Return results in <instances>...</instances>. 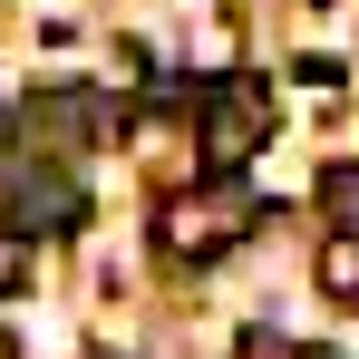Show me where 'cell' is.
I'll return each instance as SVG.
<instances>
[{
	"mask_svg": "<svg viewBox=\"0 0 359 359\" xmlns=\"http://www.w3.org/2000/svg\"><path fill=\"white\" fill-rule=\"evenodd\" d=\"M272 126H282V97L262 78H214L194 97V156H204V175H243Z\"/></svg>",
	"mask_w": 359,
	"mask_h": 359,
	"instance_id": "obj_1",
	"label": "cell"
},
{
	"mask_svg": "<svg viewBox=\"0 0 359 359\" xmlns=\"http://www.w3.org/2000/svg\"><path fill=\"white\" fill-rule=\"evenodd\" d=\"M243 224H252V194H243L233 175H214L204 194H175V204L156 214V243H165L175 262H214V252H224Z\"/></svg>",
	"mask_w": 359,
	"mask_h": 359,
	"instance_id": "obj_2",
	"label": "cell"
},
{
	"mask_svg": "<svg viewBox=\"0 0 359 359\" xmlns=\"http://www.w3.org/2000/svg\"><path fill=\"white\" fill-rule=\"evenodd\" d=\"M39 224H78V184H68V175H29V184H20V204H10V233L29 243Z\"/></svg>",
	"mask_w": 359,
	"mask_h": 359,
	"instance_id": "obj_3",
	"label": "cell"
},
{
	"mask_svg": "<svg viewBox=\"0 0 359 359\" xmlns=\"http://www.w3.org/2000/svg\"><path fill=\"white\" fill-rule=\"evenodd\" d=\"M320 214L340 243H359V165H320Z\"/></svg>",
	"mask_w": 359,
	"mask_h": 359,
	"instance_id": "obj_4",
	"label": "cell"
},
{
	"mask_svg": "<svg viewBox=\"0 0 359 359\" xmlns=\"http://www.w3.org/2000/svg\"><path fill=\"white\" fill-rule=\"evenodd\" d=\"M320 292H330V301H359V243H340V233L320 243Z\"/></svg>",
	"mask_w": 359,
	"mask_h": 359,
	"instance_id": "obj_5",
	"label": "cell"
},
{
	"mask_svg": "<svg viewBox=\"0 0 359 359\" xmlns=\"http://www.w3.org/2000/svg\"><path fill=\"white\" fill-rule=\"evenodd\" d=\"M233 359H301V350L282 340V330H243V350H233Z\"/></svg>",
	"mask_w": 359,
	"mask_h": 359,
	"instance_id": "obj_6",
	"label": "cell"
},
{
	"mask_svg": "<svg viewBox=\"0 0 359 359\" xmlns=\"http://www.w3.org/2000/svg\"><path fill=\"white\" fill-rule=\"evenodd\" d=\"M20 272H29V243H20V233H0V292H20Z\"/></svg>",
	"mask_w": 359,
	"mask_h": 359,
	"instance_id": "obj_7",
	"label": "cell"
}]
</instances>
